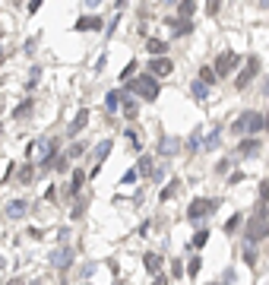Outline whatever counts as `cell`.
<instances>
[{
    "label": "cell",
    "mask_w": 269,
    "mask_h": 285,
    "mask_svg": "<svg viewBox=\"0 0 269 285\" xmlns=\"http://www.w3.org/2000/svg\"><path fill=\"white\" fill-rule=\"evenodd\" d=\"M263 124H266L263 114L247 111V114H241V118L231 124V133H234V137H244V133H257V130H263Z\"/></svg>",
    "instance_id": "cell-2"
},
{
    "label": "cell",
    "mask_w": 269,
    "mask_h": 285,
    "mask_svg": "<svg viewBox=\"0 0 269 285\" xmlns=\"http://www.w3.org/2000/svg\"><path fill=\"white\" fill-rule=\"evenodd\" d=\"M178 190H180V181H178V178H174V181H168V184H165V190L158 193V200H161V203L174 200V196H178Z\"/></svg>",
    "instance_id": "cell-14"
},
{
    "label": "cell",
    "mask_w": 269,
    "mask_h": 285,
    "mask_svg": "<svg viewBox=\"0 0 269 285\" xmlns=\"http://www.w3.org/2000/svg\"><path fill=\"white\" fill-rule=\"evenodd\" d=\"M228 168H231V162L225 159V162H219V165H215V171H219V174H228Z\"/></svg>",
    "instance_id": "cell-37"
},
{
    "label": "cell",
    "mask_w": 269,
    "mask_h": 285,
    "mask_svg": "<svg viewBox=\"0 0 269 285\" xmlns=\"http://www.w3.org/2000/svg\"><path fill=\"white\" fill-rule=\"evenodd\" d=\"M212 285H219V282H212Z\"/></svg>",
    "instance_id": "cell-50"
},
{
    "label": "cell",
    "mask_w": 269,
    "mask_h": 285,
    "mask_svg": "<svg viewBox=\"0 0 269 285\" xmlns=\"http://www.w3.org/2000/svg\"><path fill=\"white\" fill-rule=\"evenodd\" d=\"M260 200H269V181L260 184Z\"/></svg>",
    "instance_id": "cell-38"
},
{
    "label": "cell",
    "mask_w": 269,
    "mask_h": 285,
    "mask_svg": "<svg viewBox=\"0 0 269 285\" xmlns=\"http://www.w3.org/2000/svg\"><path fill=\"white\" fill-rule=\"evenodd\" d=\"M260 3H263V6H266V10H269V0H260Z\"/></svg>",
    "instance_id": "cell-44"
},
{
    "label": "cell",
    "mask_w": 269,
    "mask_h": 285,
    "mask_svg": "<svg viewBox=\"0 0 269 285\" xmlns=\"http://www.w3.org/2000/svg\"><path fill=\"white\" fill-rule=\"evenodd\" d=\"M79 187H83V171H73V178H70V193L76 196Z\"/></svg>",
    "instance_id": "cell-28"
},
{
    "label": "cell",
    "mask_w": 269,
    "mask_h": 285,
    "mask_svg": "<svg viewBox=\"0 0 269 285\" xmlns=\"http://www.w3.org/2000/svg\"><path fill=\"white\" fill-rule=\"evenodd\" d=\"M174 70V64H171V60H168V57H149V73H152V76H168V73H171Z\"/></svg>",
    "instance_id": "cell-9"
},
{
    "label": "cell",
    "mask_w": 269,
    "mask_h": 285,
    "mask_svg": "<svg viewBox=\"0 0 269 285\" xmlns=\"http://www.w3.org/2000/svg\"><path fill=\"white\" fill-rule=\"evenodd\" d=\"M168 23H171V29H174V38L190 35V32H193V23H190V19H178V16H174V19H168Z\"/></svg>",
    "instance_id": "cell-11"
},
{
    "label": "cell",
    "mask_w": 269,
    "mask_h": 285,
    "mask_svg": "<svg viewBox=\"0 0 269 285\" xmlns=\"http://www.w3.org/2000/svg\"><path fill=\"white\" fill-rule=\"evenodd\" d=\"M0 60H3V51H0Z\"/></svg>",
    "instance_id": "cell-49"
},
{
    "label": "cell",
    "mask_w": 269,
    "mask_h": 285,
    "mask_svg": "<svg viewBox=\"0 0 269 285\" xmlns=\"http://www.w3.org/2000/svg\"><path fill=\"white\" fill-rule=\"evenodd\" d=\"M86 124H89V111H86V108H83V111L76 114V120H73V124H70V137H76V133L83 130Z\"/></svg>",
    "instance_id": "cell-16"
},
{
    "label": "cell",
    "mask_w": 269,
    "mask_h": 285,
    "mask_svg": "<svg viewBox=\"0 0 269 285\" xmlns=\"http://www.w3.org/2000/svg\"><path fill=\"white\" fill-rule=\"evenodd\" d=\"M32 108H35V101H32V98H25L22 105H16V111H13V118H16V120H25V118H29V114H32Z\"/></svg>",
    "instance_id": "cell-17"
},
{
    "label": "cell",
    "mask_w": 269,
    "mask_h": 285,
    "mask_svg": "<svg viewBox=\"0 0 269 285\" xmlns=\"http://www.w3.org/2000/svg\"><path fill=\"white\" fill-rule=\"evenodd\" d=\"M117 105H120V92H108L105 108H108V111H117Z\"/></svg>",
    "instance_id": "cell-27"
},
{
    "label": "cell",
    "mask_w": 269,
    "mask_h": 285,
    "mask_svg": "<svg viewBox=\"0 0 269 285\" xmlns=\"http://www.w3.org/2000/svg\"><path fill=\"white\" fill-rule=\"evenodd\" d=\"M171 269H174V279H180V276H184V266H180L178 260H174V266H171Z\"/></svg>",
    "instance_id": "cell-40"
},
{
    "label": "cell",
    "mask_w": 269,
    "mask_h": 285,
    "mask_svg": "<svg viewBox=\"0 0 269 285\" xmlns=\"http://www.w3.org/2000/svg\"><path fill=\"white\" fill-rule=\"evenodd\" d=\"M257 73H260V57H257V54H253V57L247 60V67H244V70L238 73V79H234V86H238V92H244L247 86H250V79L257 76Z\"/></svg>",
    "instance_id": "cell-6"
},
{
    "label": "cell",
    "mask_w": 269,
    "mask_h": 285,
    "mask_svg": "<svg viewBox=\"0 0 269 285\" xmlns=\"http://www.w3.org/2000/svg\"><path fill=\"white\" fill-rule=\"evenodd\" d=\"M193 10H197V3H193V0H180V6H178V19H190V16H193Z\"/></svg>",
    "instance_id": "cell-21"
},
{
    "label": "cell",
    "mask_w": 269,
    "mask_h": 285,
    "mask_svg": "<svg viewBox=\"0 0 269 285\" xmlns=\"http://www.w3.org/2000/svg\"><path fill=\"white\" fill-rule=\"evenodd\" d=\"M139 174L136 171H124V178H120V184H133V181H136Z\"/></svg>",
    "instance_id": "cell-35"
},
{
    "label": "cell",
    "mask_w": 269,
    "mask_h": 285,
    "mask_svg": "<svg viewBox=\"0 0 269 285\" xmlns=\"http://www.w3.org/2000/svg\"><path fill=\"white\" fill-rule=\"evenodd\" d=\"M266 92H269V79H266Z\"/></svg>",
    "instance_id": "cell-48"
},
{
    "label": "cell",
    "mask_w": 269,
    "mask_h": 285,
    "mask_svg": "<svg viewBox=\"0 0 269 285\" xmlns=\"http://www.w3.org/2000/svg\"><path fill=\"white\" fill-rule=\"evenodd\" d=\"M215 209H219V203H215V200H203V196H200V200H193L190 206H187V219H190V222L209 219Z\"/></svg>",
    "instance_id": "cell-3"
},
{
    "label": "cell",
    "mask_w": 269,
    "mask_h": 285,
    "mask_svg": "<svg viewBox=\"0 0 269 285\" xmlns=\"http://www.w3.org/2000/svg\"><path fill=\"white\" fill-rule=\"evenodd\" d=\"M133 70H136V60H130V64L124 67V73H120V79H130V76H133Z\"/></svg>",
    "instance_id": "cell-34"
},
{
    "label": "cell",
    "mask_w": 269,
    "mask_h": 285,
    "mask_svg": "<svg viewBox=\"0 0 269 285\" xmlns=\"http://www.w3.org/2000/svg\"><path fill=\"white\" fill-rule=\"evenodd\" d=\"M124 92H130V95H139V98H146V101H156L161 89H158V79L152 76V73H146V76L127 79V83H124Z\"/></svg>",
    "instance_id": "cell-1"
},
{
    "label": "cell",
    "mask_w": 269,
    "mask_h": 285,
    "mask_svg": "<svg viewBox=\"0 0 269 285\" xmlns=\"http://www.w3.org/2000/svg\"><path fill=\"white\" fill-rule=\"evenodd\" d=\"M152 171H156V165H152V155H143L136 165V174H146V178H152Z\"/></svg>",
    "instance_id": "cell-20"
},
{
    "label": "cell",
    "mask_w": 269,
    "mask_h": 285,
    "mask_svg": "<svg viewBox=\"0 0 269 285\" xmlns=\"http://www.w3.org/2000/svg\"><path fill=\"white\" fill-rule=\"evenodd\" d=\"M83 213H86V200H79L76 206H73V219H79V215H83Z\"/></svg>",
    "instance_id": "cell-36"
},
{
    "label": "cell",
    "mask_w": 269,
    "mask_h": 285,
    "mask_svg": "<svg viewBox=\"0 0 269 285\" xmlns=\"http://www.w3.org/2000/svg\"><path fill=\"white\" fill-rule=\"evenodd\" d=\"M263 238H269V222H266V215H253L250 225H247V244H257Z\"/></svg>",
    "instance_id": "cell-4"
},
{
    "label": "cell",
    "mask_w": 269,
    "mask_h": 285,
    "mask_svg": "<svg viewBox=\"0 0 269 285\" xmlns=\"http://www.w3.org/2000/svg\"><path fill=\"white\" fill-rule=\"evenodd\" d=\"M219 140H222V130H212L209 137H206V142H203V149H219Z\"/></svg>",
    "instance_id": "cell-26"
},
{
    "label": "cell",
    "mask_w": 269,
    "mask_h": 285,
    "mask_svg": "<svg viewBox=\"0 0 269 285\" xmlns=\"http://www.w3.org/2000/svg\"><path fill=\"white\" fill-rule=\"evenodd\" d=\"M219 6L222 0H206V16H219Z\"/></svg>",
    "instance_id": "cell-31"
},
{
    "label": "cell",
    "mask_w": 269,
    "mask_h": 285,
    "mask_svg": "<svg viewBox=\"0 0 269 285\" xmlns=\"http://www.w3.org/2000/svg\"><path fill=\"white\" fill-rule=\"evenodd\" d=\"M111 149H114V142H111V140H102V142L95 146V152H92V174L102 171V165H105L108 155H111Z\"/></svg>",
    "instance_id": "cell-7"
},
{
    "label": "cell",
    "mask_w": 269,
    "mask_h": 285,
    "mask_svg": "<svg viewBox=\"0 0 269 285\" xmlns=\"http://www.w3.org/2000/svg\"><path fill=\"white\" fill-rule=\"evenodd\" d=\"M48 263H51L54 269H67V266H70V263H73V247H70V244H64V247H57V250H54V254L48 257Z\"/></svg>",
    "instance_id": "cell-8"
},
{
    "label": "cell",
    "mask_w": 269,
    "mask_h": 285,
    "mask_svg": "<svg viewBox=\"0 0 269 285\" xmlns=\"http://www.w3.org/2000/svg\"><path fill=\"white\" fill-rule=\"evenodd\" d=\"M146 48H149V57H165L168 54V42H161V38H149Z\"/></svg>",
    "instance_id": "cell-12"
},
{
    "label": "cell",
    "mask_w": 269,
    "mask_h": 285,
    "mask_svg": "<svg viewBox=\"0 0 269 285\" xmlns=\"http://www.w3.org/2000/svg\"><path fill=\"white\" fill-rule=\"evenodd\" d=\"M178 149H180V140H171V137H165V140H161V146H158V152H161V155H174Z\"/></svg>",
    "instance_id": "cell-18"
},
{
    "label": "cell",
    "mask_w": 269,
    "mask_h": 285,
    "mask_svg": "<svg viewBox=\"0 0 269 285\" xmlns=\"http://www.w3.org/2000/svg\"><path fill=\"white\" fill-rule=\"evenodd\" d=\"M3 266H6V263H3V257H0V269H3Z\"/></svg>",
    "instance_id": "cell-45"
},
{
    "label": "cell",
    "mask_w": 269,
    "mask_h": 285,
    "mask_svg": "<svg viewBox=\"0 0 269 285\" xmlns=\"http://www.w3.org/2000/svg\"><path fill=\"white\" fill-rule=\"evenodd\" d=\"M241 219H244V215H231V219L225 222V232H228V235H231V232H238V228H241Z\"/></svg>",
    "instance_id": "cell-29"
},
{
    "label": "cell",
    "mask_w": 269,
    "mask_h": 285,
    "mask_svg": "<svg viewBox=\"0 0 269 285\" xmlns=\"http://www.w3.org/2000/svg\"><path fill=\"white\" fill-rule=\"evenodd\" d=\"M161 3H165V6H168V3H174V0H161Z\"/></svg>",
    "instance_id": "cell-46"
},
{
    "label": "cell",
    "mask_w": 269,
    "mask_h": 285,
    "mask_svg": "<svg viewBox=\"0 0 269 285\" xmlns=\"http://www.w3.org/2000/svg\"><path fill=\"white\" fill-rule=\"evenodd\" d=\"M215 79H219V76H215V70H212V67H203V70H200V83H206V86H212V83H215Z\"/></svg>",
    "instance_id": "cell-25"
},
{
    "label": "cell",
    "mask_w": 269,
    "mask_h": 285,
    "mask_svg": "<svg viewBox=\"0 0 269 285\" xmlns=\"http://www.w3.org/2000/svg\"><path fill=\"white\" fill-rule=\"evenodd\" d=\"M32 168H35V165H22V171H19V181H22V184H29V181L35 178V171H32Z\"/></svg>",
    "instance_id": "cell-30"
},
{
    "label": "cell",
    "mask_w": 269,
    "mask_h": 285,
    "mask_svg": "<svg viewBox=\"0 0 269 285\" xmlns=\"http://www.w3.org/2000/svg\"><path fill=\"white\" fill-rule=\"evenodd\" d=\"M193 98H200V101H203V98H209V86H206V83H200V79H197V83H193Z\"/></svg>",
    "instance_id": "cell-23"
},
{
    "label": "cell",
    "mask_w": 269,
    "mask_h": 285,
    "mask_svg": "<svg viewBox=\"0 0 269 285\" xmlns=\"http://www.w3.org/2000/svg\"><path fill=\"white\" fill-rule=\"evenodd\" d=\"M244 263H247V266H253V263H257V250H253V247L244 250Z\"/></svg>",
    "instance_id": "cell-32"
},
{
    "label": "cell",
    "mask_w": 269,
    "mask_h": 285,
    "mask_svg": "<svg viewBox=\"0 0 269 285\" xmlns=\"http://www.w3.org/2000/svg\"><path fill=\"white\" fill-rule=\"evenodd\" d=\"M83 3H86V6H98V3H102V0H83Z\"/></svg>",
    "instance_id": "cell-42"
},
{
    "label": "cell",
    "mask_w": 269,
    "mask_h": 285,
    "mask_svg": "<svg viewBox=\"0 0 269 285\" xmlns=\"http://www.w3.org/2000/svg\"><path fill=\"white\" fill-rule=\"evenodd\" d=\"M120 108H124V114H127V118H136V111H139L136 98H133L130 92H124V101H120Z\"/></svg>",
    "instance_id": "cell-15"
},
{
    "label": "cell",
    "mask_w": 269,
    "mask_h": 285,
    "mask_svg": "<svg viewBox=\"0 0 269 285\" xmlns=\"http://www.w3.org/2000/svg\"><path fill=\"white\" fill-rule=\"evenodd\" d=\"M42 3H45V0H29V13H38V10H42Z\"/></svg>",
    "instance_id": "cell-39"
},
{
    "label": "cell",
    "mask_w": 269,
    "mask_h": 285,
    "mask_svg": "<svg viewBox=\"0 0 269 285\" xmlns=\"http://www.w3.org/2000/svg\"><path fill=\"white\" fill-rule=\"evenodd\" d=\"M29 285H42V282H38V279H35V282H29Z\"/></svg>",
    "instance_id": "cell-47"
},
{
    "label": "cell",
    "mask_w": 269,
    "mask_h": 285,
    "mask_svg": "<svg viewBox=\"0 0 269 285\" xmlns=\"http://www.w3.org/2000/svg\"><path fill=\"white\" fill-rule=\"evenodd\" d=\"M143 263H146V269H149L152 276L161 273V257H158V254H146V257H143Z\"/></svg>",
    "instance_id": "cell-19"
},
{
    "label": "cell",
    "mask_w": 269,
    "mask_h": 285,
    "mask_svg": "<svg viewBox=\"0 0 269 285\" xmlns=\"http://www.w3.org/2000/svg\"><path fill=\"white\" fill-rule=\"evenodd\" d=\"M238 64H241V57H238L234 51H222L212 70H215V76H222V79H225L228 73H234V67H238Z\"/></svg>",
    "instance_id": "cell-5"
},
{
    "label": "cell",
    "mask_w": 269,
    "mask_h": 285,
    "mask_svg": "<svg viewBox=\"0 0 269 285\" xmlns=\"http://www.w3.org/2000/svg\"><path fill=\"white\" fill-rule=\"evenodd\" d=\"M206 241H209V232H206V228H200V232H197V235H193V241H190V247H197V250H200V247H203V244H206Z\"/></svg>",
    "instance_id": "cell-24"
},
{
    "label": "cell",
    "mask_w": 269,
    "mask_h": 285,
    "mask_svg": "<svg viewBox=\"0 0 269 285\" xmlns=\"http://www.w3.org/2000/svg\"><path fill=\"white\" fill-rule=\"evenodd\" d=\"M200 269H203V260L197 257V260H193L190 266H187V273H190V276H200Z\"/></svg>",
    "instance_id": "cell-33"
},
{
    "label": "cell",
    "mask_w": 269,
    "mask_h": 285,
    "mask_svg": "<svg viewBox=\"0 0 269 285\" xmlns=\"http://www.w3.org/2000/svg\"><path fill=\"white\" fill-rule=\"evenodd\" d=\"M25 213H29V203L25 200H10L6 203V219H22Z\"/></svg>",
    "instance_id": "cell-10"
},
{
    "label": "cell",
    "mask_w": 269,
    "mask_h": 285,
    "mask_svg": "<svg viewBox=\"0 0 269 285\" xmlns=\"http://www.w3.org/2000/svg\"><path fill=\"white\" fill-rule=\"evenodd\" d=\"M6 285H25V282H22V279H10Z\"/></svg>",
    "instance_id": "cell-43"
},
{
    "label": "cell",
    "mask_w": 269,
    "mask_h": 285,
    "mask_svg": "<svg viewBox=\"0 0 269 285\" xmlns=\"http://www.w3.org/2000/svg\"><path fill=\"white\" fill-rule=\"evenodd\" d=\"M89 29H102V16H83V19H76V32H89Z\"/></svg>",
    "instance_id": "cell-13"
},
{
    "label": "cell",
    "mask_w": 269,
    "mask_h": 285,
    "mask_svg": "<svg viewBox=\"0 0 269 285\" xmlns=\"http://www.w3.org/2000/svg\"><path fill=\"white\" fill-rule=\"evenodd\" d=\"M238 152H241V155H257V152H260V142H257V140H244V142L238 146Z\"/></svg>",
    "instance_id": "cell-22"
},
{
    "label": "cell",
    "mask_w": 269,
    "mask_h": 285,
    "mask_svg": "<svg viewBox=\"0 0 269 285\" xmlns=\"http://www.w3.org/2000/svg\"><path fill=\"white\" fill-rule=\"evenodd\" d=\"M152 285H168V279H165V276H158V279L152 282Z\"/></svg>",
    "instance_id": "cell-41"
}]
</instances>
